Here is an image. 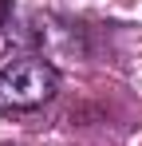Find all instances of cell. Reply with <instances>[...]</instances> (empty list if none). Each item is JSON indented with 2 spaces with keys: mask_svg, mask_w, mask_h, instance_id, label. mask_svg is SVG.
Listing matches in <instances>:
<instances>
[{
  "mask_svg": "<svg viewBox=\"0 0 142 146\" xmlns=\"http://www.w3.org/2000/svg\"><path fill=\"white\" fill-rule=\"evenodd\" d=\"M59 91V71L44 55H20L8 67H0V115L36 111L51 103Z\"/></svg>",
  "mask_w": 142,
  "mask_h": 146,
  "instance_id": "6da1fadb",
  "label": "cell"
}]
</instances>
